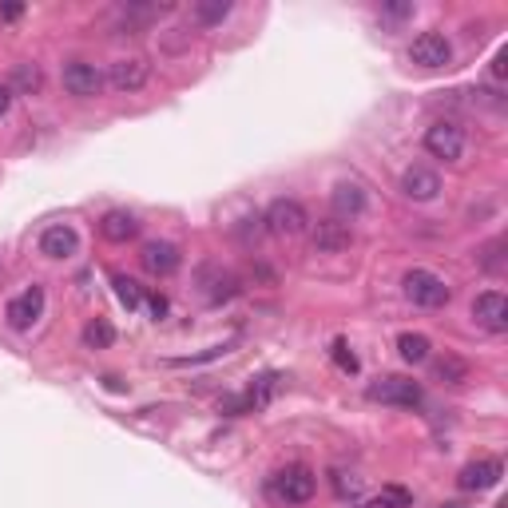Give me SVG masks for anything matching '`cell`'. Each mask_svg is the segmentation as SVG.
Segmentation results:
<instances>
[{
  "mask_svg": "<svg viewBox=\"0 0 508 508\" xmlns=\"http://www.w3.org/2000/svg\"><path fill=\"white\" fill-rule=\"evenodd\" d=\"M278 385H282V374H274V369H266V374H258L250 381L247 389H242L239 397H223V405L218 409L226 413V417H242V413H254V409H266L270 401H274Z\"/></svg>",
  "mask_w": 508,
  "mask_h": 508,
  "instance_id": "6da1fadb",
  "label": "cell"
},
{
  "mask_svg": "<svg viewBox=\"0 0 508 508\" xmlns=\"http://www.w3.org/2000/svg\"><path fill=\"white\" fill-rule=\"evenodd\" d=\"M366 397L377 405H397V409H417L421 405V385L413 377H401V374H385L377 381H369L366 385Z\"/></svg>",
  "mask_w": 508,
  "mask_h": 508,
  "instance_id": "7a4b0ae2",
  "label": "cell"
},
{
  "mask_svg": "<svg viewBox=\"0 0 508 508\" xmlns=\"http://www.w3.org/2000/svg\"><path fill=\"white\" fill-rule=\"evenodd\" d=\"M270 493L286 504H306L310 496L318 493V477L306 469V464H286L270 477Z\"/></svg>",
  "mask_w": 508,
  "mask_h": 508,
  "instance_id": "3957f363",
  "label": "cell"
},
{
  "mask_svg": "<svg viewBox=\"0 0 508 508\" xmlns=\"http://www.w3.org/2000/svg\"><path fill=\"white\" fill-rule=\"evenodd\" d=\"M401 286H405V298L413 302V306H425V310H441L453 294H448V286L441 282V278L433 274V270H405V278H401Z\"/></svg>",
  "mask_w": 508,
  "mask_h": 508,
  "instance_id": "277c9868",
  "label": "cell"
},
{
  "mask_svg": "<svg viewBox=\"0 0 508 508\" xmlns=\"http://www.w3.org/2000/svg\"><path fill=\"white\" fill-rule=\"evenodd\" d=\"M262 223H266V231L278 234V239H298V234L306 231L310 215L298 199H274L266 207V215H262Z\"/></svg>",
  "mask_w": 508,
  "mask_h": 508,
  "instance_id": "5b68a950",
  "label": "cell"
},
{
  "mask_svg": "<svg viewBox=\"0 0 508 508\" xmlns=\"http://www.w3.org/2000/svg\"><path fill=\"white\" fill-rule=\"evenodd\" d=\"M425 151L433 159H445V163H461L464 155V127L453 120H437L429 123L425 131Z\"/></svg>",
  "mask_w": 508,
  "mask_h": 508,
  "instance_id": "8992f818",
  "label": "cell"
},
{
  "mask_svg": "<svg viewBox=\"0 0 508 508\" xmlns=\"http://www.w3.org/2000/svg\"><path fill=\"white\" fill-rule=\"evenodd\" d=\"M504 477V464L496 456H480V461H469L461 472H456V488L461 493H488L496 488Z\"/></svg>",
  "mask_w": 508,
  "mask_h": 508,
  "instance_id": "52a82bcc",
  "label": "cell"
},
{
  "mask_svg": "<svg viewBox=\"0 0 508 508\" xmlns=\"http://www.w3.org/2000/svg\"><path fill=\"white\" fill-rule=\"evenodd\" d=\"M409 60L417 64V67H445L448 60H453V44H448V36L445 32H421L417 40H413V48H409Z\"/></svg>",
  "mask_w": 508,
  "mask_h": 508,
  "instance_id": "ba28073f",
  "label": "cell"
},
{
  "mask_svg": "<svg viewBox=\"0 0 508 508\" xmlns=\"http://www.w3.org/2000/svg\"><path fill=\"white\" fill-rule=\"evenodd\" d=\"M64 88L72 91V96H80V99H91V96H99V91L107 88V75L88 60H72V64H64Z\"/></svg>",
  "mask_w": 508,
  "mask_h": 508,
  "instance_id": "9c48e42d",
  "label": "cell"
},
{
  "mask_svg": "<svg viewBox=\"0 0 508 508\" xmlns=\"http://www.w3.org/2000/svg\"><path fill=\"white\" fill-rule=\"evenodd\" d=\"M472 318H477V326H485L488 334H504L508 329V298L501 290L477 294V302H472Z\"/></svg>",
  "mask_w": 508,
  "mask_h": 508,
  "instance_id": "30bf717a",
  "label": "cell"
},
{
  "mask_svg": "<svg viewBox=\"0 0 508 508\" xmlns=\"http://www.w3.org/2000/svg\"><path fill=\"white\" fill-rule=\"evenodd\" d=\"M40 314H44V286H28V290L16 294L4 310V318L12 329H32V321Z\"/></svg>",
  "mask_w": 508,
  "mask_h": 508,
  "instance_id": "8fae6325",
  "label": "cell"
},
{
  "mask_svg": "<svg viewBox=\"0 0 508 508\" xmlns=\"http://www.w3.org/2000/svg\"><path fill=\"white\" fill-rule=\"evenodd\" d=\"M147 75H151V64L143 60V56H123V60H115L112 67H107V83H112L115 91H139L143 83H147Z\"/></svg>",
  "mask_w": 508,
  "mask_h": 508,
  "instance_id": "7c38bea8",
  "label": "cell"
},
{
  "mask_svg": "<svg viewBox=\"0 0 508 508\" xmlns=\"http://www.w3.org/2000/svg\"><path fill=\"white\" fill-rule=\"evenodd\" d=\"M139 262H143V270L147 274H155V278H167V274H175L179 270V262H183V254L175 242H163V239H155V242H143V250H139Z\"/></svg>",
  "mask_w": 508,
  "mask_h": 508,
  "instance_id": "4fadbf2b",
  "label": "cell"
},
{
  "mask_svg": "<svg viewBox=\"0 0 508 508\" xmlns=\"http://www.w3.org/2000/svg\"><path fill=\"white\" fill-rule=\"evenodd\" d=\"M401 191H405V199H413V202H429L441 191V175L425 163H413V167H405V175H401Z\"/></svg>",
  "mask_w": 508,
  "mask_h": 508,
  "instance_id": "5bb4252c",
  "label": "cell"
},
{
  "mask_svg": "<svg viewBox=\"0 0 508 508\" xmlns=\"http://www.w3.org/2000/svg\"><path fill=\"white\" fill-rule=\"evenodd\" d=\"M310 242H314V250H321V254H342V250H350L353 231L345 223H337V218H318L314 231H310Z\"/></svg>",
  "mask_w": 508,
  "mask_h": 508,
  "instance_id": "9a60e30c",
  "label": "cell"
},
{
  "mask_svg": "<svg viewBox=\"0 0 508 508\" xmlns=\"http://www.w3.org/2000/svg\"><path fill=\"white\" fill-rule=\"evenodd\" d=\"M75 250H80V234H75V226L56 223V226H48V231L40 234V254H44V258H72Z\"/></svg>",
  "mask_w": 508,
  "mask_h": 508,
  "instance_id": "2e32d148",
  "label": "cell"
},
{
  "mask_svg": "<svg viewBox=\"0 0 508 508\" xmlns=\"http://www.w3.org/2000/svg\"><path fill=\"white\" fill-rule=\"evenodd\" d=\"M329 207H334V215H342V218H358L361 210H366V187L353 183V179L334 183V191H329Z\"/></svg>",
  "mask_w": 508,
  "mask_h": 508,
  "instance_id": "e0dca14e",
  "label": "cell"
},
{
  "mask_svg": "<svg viewBox=\"0 0 508 508\" xmlns=\"http://www.w3.org/2000/svg\"><path fill=\"white\" fill-rule=\"evenodd\" d=\"M99 234H104L107 242H131L135 234H139V218H135L131 210H107V215L99 218Z\"/></svg>",
  "mask_w": 508,
  "mask_h": 508,
  "instance_id": "ac0fdd59",
  "label": "cell"
},
{
  "mask_svg": "<svg viewBox=\"0 0 508 508\" xmlns=\"http://www.w3.org/2000/svg\"><path fill=\"white\" fill-rule=\"evenodd\" d=\"M202 278H207V298L210 302H226V298L239 294V278L226 274V270H218V266H207L202 270Z\"/></svg>",
  "mask_w": 508,
  "mask_h": 508,
  "instance_id": "d6986e66",
  "label": "cell"
},
{
  "mask_svg": "<svg viewBox=\"0 0 508 508\" xmlns=\"http://www.w3.org/2000/svg\"><path fill=\"white\" fill-rule=\"evenodd\" d=\"M433 377L445 381V385H461V381L469 377V361L453 358V353H445V358H433Z\"/></svg>",
  "mask_w": 508,
  "mask_h": 508,
  "instance_id": "ffe728a7",
  "label": "cell"
},
{
  "mask_svg": "<svg viewBox=\"0 0 508 508\" xmlns=\"http://www.w3.org/2000/svg\"><path fill=\"white\" fill-rule=\"evenodd\" d=\"M112 342H115V326L107 318H91L88 326H83V345H88V350H107Z\"/></svg>",
  "mask_w": 508,
  "mask_h": 508,
  "instance_id": "44dd1931",
  "label": "cell"
},
{
  "mask_svg": "<svg viewBox=\"0 0 508 508\" xmlns=\"http://www.w3.org/2000/svg\"><path fill=\"white\" fill-rule=\"evenodd\" d=\"M366 508H413V493L405 485H385L377 496H369Z\"/></svg>",
  "mask_w": 508,
  "mask_h": 508,
  "instance_id": "7402d4cb",
  "label": "cell"
},
{
  "mask_svg": "<svg viewBox=\"0 0 508 508\" xmlns=\"http://www.w3.org/2000/svg\"><path fill=\"white\" fill-rule=\"evenodd\" d=\"M397 353H401L409 366L429 361V337L425 334H401V337H397Z\"/></svg>",
  "mask_w": 508,
  "mask_h": 508,
  "instance_id": "603a6c76",
  "label": "cell"
},
{
  "mask_svg": "<svg viewBox=\"0 0 508 508\" xmlns=\"http://www.w3.org/2000/svg\"><path fill=\"white\" fill-rule=\"evenodd\" d=\"M231 16V0H199L194 4V20L199 24H223Z\"/></svg>",
  "mask_w": 508,
  "mask_h": 508,
  "instance_id": "cb8c5ba5",
  "label": "cell"
},
{
  "mask_svg": "<svg viewBox=\"0 0 508 508\" xmlns=\"http://www.w3.org/2000/svg\"><path fill=\"white\" fill-rule=\"evenodd\" d=\"M112 286H115V298H120L127 310H139V306H143V290H139V282H131V278L115 274V278H112Z\"/></svg>",
  "mask_w": 508,
  "mask_h": 508,
  "instance_id": "d4e9b609",
  "label": "cell"
},
{
  "mask_svg": "<svg viewBox=\"0 0 508 508\" xmlns=\"http://www.w3.org/2000/svg\"><path fill=\"white\" fill-rule=\"evenodd\" d=\"M12 83L20 91H28V96L32 91H40V67L36 64H16L12 67Z\"/></svg>",
  "mask_w": 508,
  "mask_h": 508,
  "instance_id": "484cf974",
  "label": "cell"
},
{
  "mask_svg": "<svg viewBox=\"0 0 508 508\" xmlns=\"http://www.w3.org/2000/svg\"><path fill=\"white\" fill-rule=\"evenodd\" d=\"M329 353H334V361H337V369H342V374H358V353L345 345V337H337Z\"/></svg>",
  "mask_w": 508,
  "mask_h": 508,
  "instance_id": "4316f807",
  "label": "cell"
},
{
  "mask_svg": "<svg viewBox=\"0 0 508 508\" xmlns=\"http://www.w3.org/2000/svg\"><path fill=\"white\" fill-rule=\"evenodd\" d=\"M501 247H504V242H501V239H493L485 250H480V266H485L488 274H501V270H504V262H501Z\"/></svg>",
  "mask_w": 508,
  "mask_h": 508,
  "instance_id": "83f0119b",
  "label": "cell"
},
{
  "mask_svg": "<svg viewBox=\"0 0 508 508\" xmlns=\"http://www.w3.org/2000/svg\"><path fill=\"white\" fill-rule=\"evenodd\" d=\"M493 75H496V80H504V75H508V48H501V52H496V60H493Z\"/></svg>",
  "mask_w": 508,
  "mask_h": 508,
  "instance_id": "f1b7e54d",
  "label": "cell"
},
{
  "mask_svg": "<svg viewBox=\"0 0 508 508\" xmlns=\"http://www.w3.org/2000/svg\"><path fill=\"white\" fill-rule=\"evenodd\" d=\"M385 16H393V20H405V16H413V4H385Z\"/></svg>",
  "mask_w": 508,
  "mask_h": 508,
  "instance_id": "f546056e",
  "label": "cell"
},
{
  "mask_svg": "<svg viewBox=\"0 0 508 508\" xmlns=\"http://www.w3.org/2000/svg\"><path fill=\"white\" fill-rule=\"evenodd\" d=\"M147 306H151V314H155V318H163V314H167V298H163V294H151Z\"/></svg>",
  "mask_w": 508,
  "mask_h": 508,
  "instance_id": "4dcf8cb0",
  "label": "cell"
},
{
  "mask_svg": "<svg viewBox=\"0 0 508 508\" xmlns=\"http://www.w3.org/2000/svg\"><path fill=\"white\" fill-rule=\"evenodd\" d=\"M20 12H24V4H4V8H0L4 20H20Z\"/></svg>",
  "mask_w": 508,
  "mask_h": 508,
  "instance_id": "1f68e13d",
  "label": "cell"
},
{
  "mask_svg": "<svg viewBox=\"0 0 508 508\" xmlns=\"http://www.w3.org/2000/svg\"><path fill=\"white\" fill-rule=\"evenodd\" d=\"M8 107H12V88H4V83H0V115H4Z\"/></svg>",
  "mask_w": 508,
  "mask_h": 508,
  "instance_id": "d6a6232c",
  "label": "cell"
},
{
  "mask_svg": "<svg viewBox=\"0 0 508 508\" xmlns=\"http://www.w3.org/2000/svg\"><path fill=\"white\" fill-rule=\"evenodd\" d=\"M441 508H461V504H441Z\"/></svg>",
  "mask_w": 508,
  "mask_h": 508,
  "instance_id": "836d02e7",
  "label": "cell"
}]
</instances>
